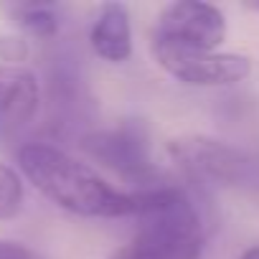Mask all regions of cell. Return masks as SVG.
<instances>
[{
	"label": "cell",
	"mask_w": 259,
	"mask_h": 259,
	"mask_svg": "<svg viewBox=\"0 0 259 259\" xmlns=\"http://www.w3.org/2000/svg\"><path fill=\"white\" fill-rule=\"evenodd\" d=\"M21 173L59 208L81 219H127L138 213V193L107 183L92 165L49 143L18 150Z\"/></svg>",
	"instance_id": "6da1fadb"
},
{
	"label": "cell",
	"mask_w": 259,
	"mask_h": 259,
	"mask_svg": "<svg viewBox=\"0 0 259 259\" xmlns=\"http://www.w3.org/2000/svg\"><path fill=\"white\" fill-rule=\"evenodd\" d=\"M138 193V231L112 259H201L203 219L191 193L170 181Z\"/></svg>",
	"instance_id": "7a4b0ae2"
},
{
	"label": "cell",
	"mask_w": 259,
	"mask_h": 259,
	"mask_svg": "<svg viewBox=\"0 0 259 259\" xmlns=\"http://www.w3.org/2000/svg\"><path fill=\"white\" fill-rule=\"evenodd\" d=\"M79 145L94 163H99L124 183L135 186L138 191H145L163 181L150 155L148 133L140 122H119L114 127L92 130L81 138Z\"/></svg>",
	"instance_id": "3957f363"
},
{
	"label": "cell",
	"mask_w": 259,
	"mask_h": 259,
	"mask_svg": "<svg viewBox=\"0 0 259 259\" xmlns=\"http://www.w3.org/2000/svg\"><path fill=\"white\" fill-rule=\"evenodd\" d=\"M168 153L193 183L239 188L259 181V163L249 153L213 138L186 135L173 140Z\"/></svg>",
	"instance_id": "277c9868"
},
{
	"label": "cell",
	"mask_w": 259,
	"mask_h": 259,
	"mask_svg": "<svg viewBox=\"0 0 259 259\" xmlns=\"http://www.w3.org/2000/svg\"><path fill=\"white\" fill-rule=\"evenodd\" d=\"M226 38V18L224 13L201 0H178L163 8L155 23L153 44L196 49V51H216Z\"/></svg>",
	"instance_id": "5b68a950"
},
{
	"label": "cell",
	"mask_w": 259,
	"mask_h": 259,
	"mask_svg": "<svg viewBox=\"0 0 259 259\" xmlns=\"http://www.w3.org/2000/svg\"><path fill=\"white\" fill-rule=\"evenodd\" d=\"M155 61L178 81L188 87H231L251 74V59L241 54L196 51L153 44Z\"/></svg>",
	"instance_id": "8992f818"
},
{
	"label": "cell",
	"mask_w": 259,
	"mask_h": 259,
	"mask_svg": "<svg viewBox=\"0 0 259 259\" xmlns=\"http://www.w3.org/2000/svg\"><path fill=\"white\" fill-rule=\"evenodd\" d=\"M41 87L31 69L0 64V133H16L36 119Z\"/></svg>",
	"instance_id": "52a82bcc"
},
{
	"label": "cell",
	"mask_w": 259,
	"mask_h": 259,
	"mask_svg": "<svg viewBox=\"0 0 259 259\" xmlns=\"http://www.w3.org/2000/svg\"><path fill=\"white\" fill-rule=\"evenodd\" d=\"M94 54L109 64H122L133 56V23L124 3H104L89 28Z\"/></svg>",
	"instance_id": "ba28073f"
},
{
	"label": "cell",
	"mask_w": 259,
	"mask_h": 259,
	"mask_svg": "<svg viewBox=\"0 0 259 259\" xmlns=\"http://www.w3.org/2000/svg\"><path fill=\"white\" fill-rule=\"evenodd\" d=\"M11 13L16 23L36 38H54L61 28V6L56 3H18Z\"/></svg>",
	"instance_id": "9c48e42d"
},
{
	"label": "cell",
	"mask_w": 259,
	"mask_h": 259,
	"mask_svg": "<svg viewBox=\"0 0 259 259\" xmlns=\"http://www.w3.org/2000/svg\"><path fill=\"white\" fill-rule=\"evenodd\" d=\"M23 201H26V191H23V181L21 176L0 163V221H11L23 211Z\"/></svg>",
	"instance_id": "30bf717a"
},
{
	"label": "cell",
	"mask_w": 259,
	"mask_h": 259,
	"mask_svg": "<svg viewBox=\"0 0 259 259\" xmlns=\"http://www.w3.org/2000/svg\"><path fill=\"white\" fill-rule=\"evenodd\" d=\"M28 56V44L21 36H0V64L23 66Z\"/></svg>",
	"instance_id": "8fae6325"
},
{
	"label": "cell",
	"mask_w": 259,
	"mask_h": 259,
	"mask_svg": "<svg viewBox=\"0 0 259 259\" xmlns=\"http://www.w3.org/2000/svg\"><path fill=\"white\" fill-rule=\"evenodd\" d=\"M0 259H41L36 251H31L23 244L16 241H0Z\"/></svg>",
	"instance_id": "7c38bea8"
},
{
	"label": "cell",
	"mask_w": 259,
	"mask_h": 259,
	"mask_svg": "<svg viewBox=\"0 0 259 259\" xmlns=\"http://www.w3.org/2000/svg\"><path fill=\"white\" fill-rule=\"evenodd\" d=\"M239 259H259V246H249V249H246Z\"/></svg>",
	"instance_id": "4fadbf2b"
},
{
	"label": "cell",
	"mask_w": 259,
	"mask_h": 259,
	"mask_svg": "<svg viewBox=\"0 0 259 259\" xmlns=\"http://www.w3.org/2000/svg\"><path fill=\"white\" fill-rule=\"evenodd\" d=\"M246 8H251V11H259V3H246Z\"/></svg>",
	"instance_id": "5bb4252c"
}]
</instances>
